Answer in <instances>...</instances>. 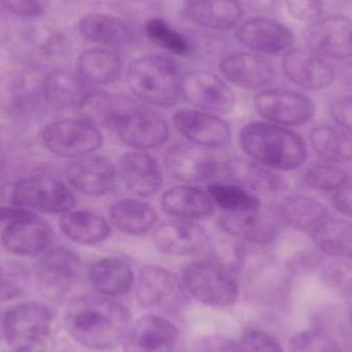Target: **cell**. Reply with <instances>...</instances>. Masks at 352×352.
<instances>
[{
  "instance_id": "30",
  "label": "cell",
  "mask_w": 352,
  "mask_h": 352,
  "mask_svg": "<svg viewBox=\"0 0 352 352\" xmlns=\"http://www.w3.org/2000/svg\"><path fill=\"white\" fill-rule=\"evenodd\" d=\"M63 235L82 245H94L109 239V223L97 213L87 210H72L63 213L59 219Z\"/></svg>"
},
{
  "instance_id": "45",
  "label": "cell",
  "mask_w": 352,
  "mask_h": 352,
  "mask_svg": "<svg viewBox=\"0 0 352 352\" xmlns=\"http://www.w3.org/2000/svg\"><path fill=\"white\" fill-rule=\"evenodd\" d=\"M50 2L51 0H0L1 6L22 16L43 14L49 8Z\"/></svg>"
},
{
  "instance_id": "1",
  "label": "cell",
  "mask_w": 352,
  "mask_h": 352,
  "mask_svg": "<svg viewBox=\"0 0 352 352\" xmlns=\"http://www.w3.org/2000/svg\"><path fill=\"white\" fill-rule=\"evenodd\" d=\"M64 324L80 346L104 351L123 340L130 326V314L122 304L105 296H82L66 310Z\"/></svg>"
},
{
  "instance_id": "9",
  "label": "cell",
  "mask_w": 352,
  "mask_h": 352,
  "mask_svg": "<svg viewBox=\"0 0 352 352\" xmlns=\"http://www.w3.org/2000/svg\"><path fill=\"white\" fill-rule=\"evenodd\" d=\"M98 128L82 120H61L50 123L43 132V142L52 154L62 158L88 156L102 146Z\"/></svg>"
},
{
  "instance_id": "19",
  "label": "cell",
  "mask_w": 352,
  "mask_h": 352,
  "mask_svg": "<svg viewBox=\"0 0 352 352\" xmlns=\"http://www.w3.org/2000/svg\"><path fill=\"white\" fill-rule=\"evenodd\" d=\"M164 163L173 177L188 184L211 179L219 169L214 157L197 146H173L165 155Z\"/></svg>"
},
{
  "instance_id": "20",
  "label": "cell",
  "mask_w": 352,
  "mask_h": 352,
  "mask_svg": "<svg viewBox=\"0 0 352 352\" xmlns=\"http://www.w3.org/2000/svg\"><path fill=\"white\" fill-rule=\"evenodd\" d=\"M154 241L161 252L170 256H192L208 241L205 228L188 221H173L157 228Z\"/></svg>"
},
{
  "instance_id": "11",
  "label": "cell",
  "mask_w": 352,
  "mask_h": 352,
  "mask_svg": "<svg viewBox=\"0 0 352 352\" xmlns=\"http://www.w3.org/2000/svg\"><path fill=\"white\" fill-rule=\"evenodd\" d=\"M254 107L261 117L281 126L303 125L316 115L311 99L283 89L263 91L254 98Z\"/></svg>"
},
{
  "instance_id": "25",
  "label": "cell",
  "mask_w": 352,
  "mask_h": 352,
  "mask_svg": "<svg viewBox=\"0 0 352 352\" xmlns=\"http://www.w3.org/2000/svg\"><path fill=\"white\" fill-rule=\"evenodd\" d=\"M223 169L230 179L256 196H272L287 188V184L283 178L254 160L229 159Z\"/></svg>"
},
{
  "instance_id": "52",
  "label": "cell",
  "mask_w": 352,
  "mask_h": 352,
  "mask_svg": "<svg viewBox=\"0 0 352 352\" xmlns=\"http://www.w3.org/2000/svg\"><path fill=\"white\" fill-rule=\"evenodd\" d=\"M3 318H4V312H2L0 310V341L1 339H4L3 337Z\"/></svg>"
},
{
  "instance_id": "14",
  "label": "cell",
  "mask_w": 352,
  "mask_h": 352,
  "mask_svg": "<svg viewBox=\"0 0 352 352\" xmlns=\"http://www.w3.org/2000/svg\"><path fill=\"white\" fill-rule=\"evenodd\" d=\"M180 89L190 103L204 111L228 113L235 105V96L223 80L210 72L197 70L184 74Z\"/></svg>"
},
{
  "instance_id": "48",
  "label": "cell",
  "mask_w": 352,
  "mask_h": 352,
  "mask_svg": "<svg viewBox=\"0 0 352 352\" xmlns=\"http://www.w3.org/2000/svg\"><path fill=\"white\" fill-rule=\"evenodd\" d=\"M330 113L340 127L352 133V96L335 101L331 105Z\"/></svg>"
},
{
  "instance_id": "36",
  "label": "cell",
  "mask_w": 352,
  "mask_h": 352,
  "mask_svg": "<svg viewBox=\"0 0 352 352\" xmlns=\"http://www.w3.org/2000/svg\"><path fill=\"white\" fill-rule=\"evenodd\" d=\"M312 148L331 162L352 160V133L342 127L320 125L310 132Z\"/></svg>"
},
{
  "instance_id": "40",
  "label": "cell",
  "mask_w": 352,
  "mask_h": 352,
  "mask_svg": "<svg viewBox=\"0 0 352 352\" xmlns=\"http://www.w3.org/2000/svg\"><path fill=\"white\" fill-rule=\"evenodd\" d=\"M146 35L151 41L175 55L184 56L190 51L186 37L171 28L162 19H152L146 23Z\"/></svg>"
},
{
  "instance_id": "21",
  "label": "cell",
  "mask_w": 352,
  "mask_h": 352,
  "mask_svg": "<svg viewBox=\"0 0 352 352\" xmlns=\"http://www.w3.org/2000/svg\"><path fill=\"white\" fill-rule=\"evenodd\" d=\"M283 68L294 84L306 90H322L334 80L333 68L309 51L287 52L283 59Z\"/></svg>"
},
{
  "instance_id": "34",
  "label": "cell",
  "mask_w": 352,
  "mask_h": 352,
  "mask_svg": "<svg viewBox=\"0 0 352 352\" xmlns=\"http://www.w3.org/2000/svg\"><path fill=\"white\" fill-rule=\"evenodd\" d=\"M311 234L314 244L322 254L352 261V221L329 219Z\"/></svg>"
},
{
  "instance_id": "2",
  "label": "cell",
  "mask_w": 352,
  "mask_h": 352,
  "mask_svg": "<svg viewBox=\"0 0 352 352\" xmlns=\"http://www.w3.org/2000/svg\"><path fill=\"white\" fill-rule=\"evenodd\" d=\"M239 140L241 148L250 158L269 168L295 170L307 160V148L303 138L274 124H248L240 131Z\"/></svg>"
},
{
  "instance_id": "29",
  "label": "cell",
  "mask_w": 352,
  "mask_h": 352,
  "mask_svg": "<svg viewBox=\"0 0 352 352\" xmlns=\"http://www.w3.org/2000/svg\"><path fill=\"white\" fill-rule=\"evenodd\" d=\"M279 217L285 225L299 232H314L329 219L327 207L311 197L291 195L281 201Z\"/></svg>"
},
{
  "instance_id": "26",
  "label": "cell",
  "mask_w": 352,
  "mask_h": 352,
  "mask_svg": "<svg viewBox=\"0 0 352 352\" xmlns=\"http://www.w3.org/2000/svg\"><path fill=\"white\" fill-rule=\"evenodd\" d=\"M186 12L192 22L211 30H229L242 16L238 0H186Z\"/></svg>"
},
{
  "instance_id": "28",
  "label": "cell",
  "mask_w": 352,
  "mask_h": 352,
  "mask_svg": "<svg viewBox=\"0 0 352 352\" xmlns=\"http://www.w3.org/2000/svg\"><path fill=\"white\" fill-rule=\"evenodd\" d=\"M89 280L100 295L119 297L130 291L134 283L131 267L118 258H104L93 263Z\"/></svg>"
},
{
  "instance_id": "17",
  "label": "cell",
  "mask_w": 352,
  "mask_h": 352,
  "mask_svg": "<svg viewBox=\"0 0 352 352\" xmlns=\"http://www.w3.org/2000/svg\"><path fill=\"white\" fill-rule=\"evenodd\" d=\"M66 178L70 186L86 196H103L115 186L117 169L109 159L88 155L70 163Z\"/></svg>"
},
{
  "instance_id": "7",
  "label": "cell",
  "mask_w": 352,
  "mask_h": 352,
  "mask_svg": "<svg viewBox=\"0 0 352 352\" xmlns=\"http://www.w3.org/2000/svg\"><path fill=\"white\" fill-rule=\"evenodd\" d=\"M111 128L124 144L138 150L158 148L169 138L166 121L158 113L129 98L116 113Z\"/></svg>"
},
{
  "instance_id": "16",
  "label": "cell",
  "mask_w": 352,
  "mask_h": 352,
  "mask_svg": "<svg viewBox=\"0 0 352 352\" xmlns=\"http://www.w3.org/2000/svg\"><path fill=\"white\" fill-rule=\"evenodd\" d=\"M53 240L51 226L37 214L8 223L1 233L4 250L19 256H41L50 250Z\"/></svg>"
},
{
  "instance_id": "38",
  "label": "cell",
  "mask_w": 352,
  "mask_h": 352,
  "mask_svg": "<svg viewBox=\"0 0 352 352\" xmlns=\"http://www.w3.org/2000/svg\"><path fill=\"white\" fill-rule=\"evenodd\" d=\"M207 192L227 213L245 212L262 207L260 198L238 184H211Z\"/></svg>"
},
{
  "instance_id": "42",
  "label": "cell",
  "mask_w": 352,
  "mask_h": 352,
  "mask_svg": "<svg viewBox=\"0 0 352 352\" xmlns=\"http://www.w3.org/2000/svg\"><path fill=\"white\" fill-rule=\"evenodd\" d=\"M289 352H343L338 343L322 331L311 330L298 333L292 337Z\"/></svg>"
},
{
  "instance_id": "33",
  "label": "cell",
  "mask_w": 352,
  "mask_h": 352,
  "mask_svg": "<svg viewBox=\"0 0 352 352\" xmlns=\"http://www.w3.org/2000/svg\"><path fill=\"white\" fill-rule=\"evenodd\" d=\"M78 30L86 41L101 45H124L132 39L131 29L122 19L99 12L82 16Z\"/></svg>"
},
{
  "instance_id": "24",
  "label": "cell",
  "mask_w": 352,
  "mask_h": 352,
  "mask_svg": "<svg viewBox=\"0 0 352 352\" xmlns=\"http://www.w3.org/2000/svg\"><path fill=\"white\" fill-rule=\"evenodd\" d=\"M120 173L126 186L140 197L152 196L162 186V171L158 161L144 152L124 155L120 162Z\"/></svg>"
},
{
  "instance_id": "18",
  "label": "cell",
  "mask_w": 352,
  "mask_h": 352,
  "mask_svg": "<svg viewBox=\"0 0 352 352\" xmlns=\"http://www.w3.org/2000/svg\"><path fill=\"white\" fill-rule=\"evenodd\" d=\"M173 125L186 140L204 148H221L231 138L228 124L204 111L182 109L173 116Z\"/></svg>"
},
{
  "instance_id": "5",
  "label": "cell",
  "mask_w": 352,
  "mask_h": 352,
  "mask_svg": "<svg viewBox=\"0 0 352 352\" xmlns=\"http://www.w3.org/2000/svg\"><path fill=\"white\" fill-rule=\"evenodd\" d=\"M237 269L217 260L190 263L182 275L186 291L205 305L223 307L232 305L239 297Z\"/></svg>"
},
{
  "instance_id": "46",
  "label": "cell",
  "mask_w": 352,
  "mask_h": 352,
  "mask_svg": "<svg viewBox=\"0 0 352 352\" xmlns=\"http://www.w3.org/2000/svg\"><path fill=\"white\" fill-rule=\"evenodd\" d=\"M192 352H239L238 342L223 336H206L199 339Z\"/></svg>"
},
{
  "instance_id": "12",
  "label": "cell",
  "mask_w": 352,
  "mask_h": 352,
  "mask_svg": "<svg viewBox=\"0 0 352 352\" xmlns=\"http://www.w3.org/2000/svg\"><path fill=\"white\" fill-rule=\"evenodd\" d=\"M278 210L261 208L245 212L227 213L219 219L225 233L256 244H268L276 239L283 225Z\"/></svg>"
},
{
  "instance_id": "35",
  "label": "cell",
  "mask_w": 352,
  "mask_h": 352,
  "mask_svg": "<svg viewBox=\"0 0 352 352\" xmlns=\"http://www.w3.org/2000/svg\"><path fill=\"white\" fill-rule=\"evenodd\" d=\"M109 217L118 230L130 235L146 233L157 221L154 208L135 199L118 201L111 206Z\"/></svg>"
},
{
  "instance_id": "32",
  "label": "cell",
  "mask_w": 352,
  "mask_h": 352,
  "mask_svg": "<svg viewBox=\"0 0 352 352\" xmlns=\"http://www.w3.org/2000/svg\"><path fill=\"white\" fill-rule=\"evenodd\" d=\"M78 78L90 85L113 84L121 76L122 61L113 52L90 49L82 52L76 63Z\"/></svg>"
},
{
  "instance_id": "31",
  "label": "cell",
  "mask_w": 352,
  "mask_h": 352,
  "mask_svg": "<svg viewBox=\"0 0 352 352\" xmlns=\"http://www.w3.org/2000/svg\"><path fill=\"white\" fill-rule=\"evenodd\" d=\"M84 84L78 76L64 70L51 72L43 82L45 102L57 111L78 109L88 96Z\"/></svg>"
},
{
  "instance_id": "39",
  "label": "cell",
  "mask_w": 352,
  "mask_h": 352,
  "mask_svg": "<svg viewBox=\"0 0 352 352\" xmlns=\"http://www.w3.org/2000/svg\"><path fill=\"white\" fill-rule=\"evenodd\" d=\"M32 272L24 263L6 261L0 265V303L24 295L30 287Z\"/></svg>"
},
{
  "instance_id": "6",
  "label": "cell",
  "mask_w": 352,
  "mask_h": 352,
  "mask_svg": "<svg viewBox=\"0 0 352 352\" xmlns=\"http://www.w3.org/2000/svg\"><path fill=\"white\" fill-rule=\"evenodd\" d=\"M82 264L80 256L65 248H50L41 254L32 277L39 293L50 300L65 299L80 283Z\"/></svg>"
},
{
  "instance_id": "47",
  "label": "cell",
  "mask_w": 352,
  "mask_h": 352,
  "mask_svg": "<svg viewBox=\"0 0 352 352\" xmlns=\"http://www.w3.org/2000/svg\"><path fill=\"white\" fill-rule=\"evenodd\" d=\"M287 8L292 16L299 20H314L322 8L320 0H287Z\"/></svg>"
},
{
  "instance_id": "13",
  "label": "cell",
  "mask_w": 352,
  "mask_h": 352,
  "mask_svg": "<svg viewBox=\"0 0 352 352\" xmlns=\"http://www.w3.org/2000/svg\"><path fill=\"white\" fill-rule=\"evenodd\" d=\"M179 331L170 320L158 314L138 318L124 337V352H173Z\"/></svg>"
},
{
  "instance_id": "22",
  "label": "cell",
  "mask_w": 352,
  "mask_h": 352,
  "mask_svg": "<svg viewBox=\"0 0 352 352\" xmlns=\"http://www.w3.org/2000/svg\"><path fill=\"white\" fill-rule=\"evenodd\" d=\"M221 74L235 86L242 89H258L270 84L275 68L262 56L250 53H234L221 62Z\"/></svg>"
},
{
  "instance_id": "37",
  "label": "cell",
  "mask_w": 352,
  "mask_h": 352,
  "mask_svg": "<svg viewBox=\"0 0 352 352\" xmlns=\"http://www.w3.org/2000/svg\"><path fill=\"white\" fill-rule=\"evenodd\" d=\"M127 97L111 93L88 95L78 107L82 121L96 128H111L113 118Z\"/></svg>"
},
{
  "instance_id": "4",
  "label": "cell",
  "mask_w": 352,
  "mask_h": 352,
  "mask_svg": "<svg viewBox=\"0 0 352 352\" xmlns=\"http://www.w3.org/2000/svg\"><path fill=\"white\" fill-rule=\"evenodd\" d=\"M128 84L132 92L146 102L160 107L175 105L180 90L177 66L162 56L136 58L130 63Z\"/></svg>"
},
{
  "instance_id": "27",
  "label": "cell",
  "mask_w": 352,
  "mask_h": 352,
  "mask_svg": "<svg viewBox=\"0 0 352 352\" xmlns=\"http://www.w3.org/2000/svg\"><path fill=\"white\" fill-rule=\"evenodd\" d=\"M162 207L167 214L184 219H206L215 211L214 202L208 194L188 186L167 190L162 196Z\"/></svg>"
},
{
  "instance_id": "53",
  "label": "cell",
  "mask_w": 352,
  "mask_h": 352,
  "mask_svg": "<svg viewBox=\"0 0 352 352\" xmlns=\"http://www.w3.org/2000/svg\"><path fill=\"white\" fill-rule=\"evenodd\" d=\"M349 326H351V329L352 331V307L351 309V312H349Z\"/></svg>"
},
{
  "instance_id": "3",
  "label": "cell",
  "mask_w": 352,
  "mask_h": 352,
  "mask_svg": "<svg viewBox=\"0 0 352 352\" xmlns=\"http://www.w3.org/2000/svg\"><path fill=\"white\" fill-rule=\"evenodd\" d=\"M54 311L43 303L26 302L4 312L3 337L14 352H50Z\"/></svg>"
},
{
  "instance_id": "49",
  "label": "cell",
  "mask_w": 352,
  "mask_h": 352,
  "mask_svg": "<svg viewBox=\"0 0 352 352\" xmlns=\"http://www.w3.org/2000/svg\"><path fill=\"white\" fill-rule=\"evenodd\" d=\"M36 213L22 206L0 205V223H12L33 217Z\"/></svg>"
},
{
  "instance_id": "23",
  "label": "cell",
  "mask_w": 352,
  "mask_h": 352,
  "mask_svg": "<svg viewBox=\"0 0 352 352\" xmlns=\"http://www.w3.org/2000/svg\"><path fill=\"white\" fill-rule=\"evenodd\" d=\"M237 38L245 47L258 53L275 55L293 45L294 36L287 27L266 18L244 23L237 31Z\"/></svg>"
},
{
  "instance_id": "10",
  "label": "cell",
  "mask_w": 352,
  "mask_h": 352,
  "mask_svg": "<svg viewBox=\"0 0 352 352\" xmlns=\"http://www.w3.org/2000/svg\"><path fill=\"white\" fill-rule=\"evenodd\" d=\"M136 298L146 309L170 312L182 305L184 291L173 271L159 265H146L138 273Z\"/></svg>"
},
{
  "instance_id": "51",
  "label": "cell",
  "mask_w": 352,
  "mask_h": 352,
  "mask_svg": "<svg viewBox=\"0 0 352 352\" xmlns=\"http://www.w3.org/2000/svg\"><path fill=\"white\" fill-rule=\"evenodd\" d=\"M4 166H6V154H4L3 150L0 148V173L3 170Z\"/></svg>"
},
{
  "instance_id": "50",
  "label": "cell",
  "mask_w": 352,
  "mask_h": 352,
  "mask_svg": "<svg viewBox=\"0 0 352 352\" xmlns=\"http://www.w3.org/2000/svg\"><path fill=\"white\" fill-rule=\"evenodd\" d=\"M335 208L341 214L352 219V184L351 186H344L338 190L334 196Z\"/></svg>"
},
{
  "instance_id": "8",
  "label": "cell",
  "mask_w": 352,
  "mask_h": 352,
  "mask_svg": "<svg viewBox=\"0 0 352 352\" xmlns=\"http://www.w3.org/2000/svg\"><path fill=\"white\" fill-rule=\"evenodd\" d=\"M12 205L45 213L63 214L76 206V197L66 184L51 176H29L14 182L8 192Z\"/></svg>"
},
{
  "instance_id": "41",
  "label": "cell",
  "mask_w": 352,
  "mask_h": 352,
  "mask_svg": "<svg viewBox=\"0 0 352 352\" xmlns=\"http://www.w3.org/2000/svg\"><path fill=\"white\" fill-rule=\"evenodd\" d=\"M347 180L346 171L330 164L316 165L304 176L307 186L318 190H340L346 184Z\"/></svg>"
},
{
  "instance_id": "15",
  "label": "cell",
  "mask_w": 352,
  "mask_h": 352,
  "mask_svg": "<svg viewBox=\"0 0 352 352\" xmlns=\"http://www.w3.org/2000/svg\"><path fill=\"white\" fill-rule=\"evenodd\" d=\"M306 43L314 54L333 58L352 57V19L333 16L312 23Z\"/></svg>"
},
{
  "instance_id": "44",
  "label": "cell",
  "mask_w": 352,
  "mask_h": 352,
  "mask_svg": "<svg viewBox=\"0 0 352 352\" xmlns=\"http://www.w3.org/2000/svg\"><path fill=\"white\" fill-rule=\"evenodd\" d=\"M239 352H283L278 341L260 329L246 331L239 342Z\"/></svg>"
},
{
  "instance_id": "43",
  "label": "cell",
  "mask_w": 352,
  "mask_h": 352,
  "mask_svg": "<svg viewBox=\"0 0 352 352\" xmlns=\"http://www.w3.org/2000/svg\"><path fill=\"white\" fill-rule=\"evenodd\" d=\"M322 280L331 289L352 298V264L338 261L324 266L320 272Z\"/></svg>"
}]
</instances>
